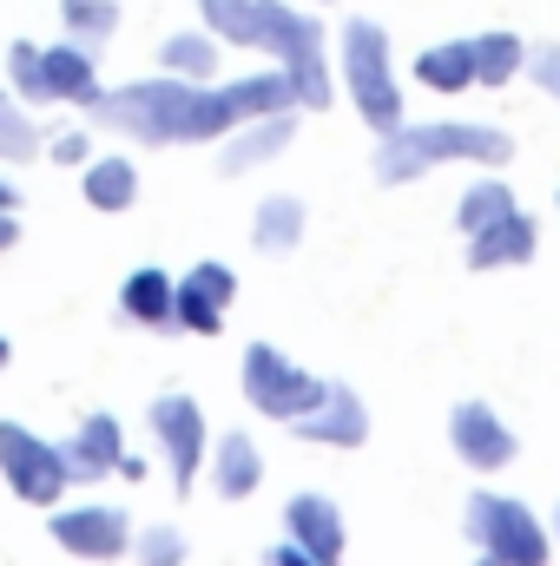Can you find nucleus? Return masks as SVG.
Wrapping results in <instances>:
<instances>
[{
  "mask_svg": "<svg viewBox=\"0 0 560 566\" xmlns=\"http://www.w3.org/2000/svg\"><path fill=\"white\" fill-rule=\"evenodd\" d=\"M86 113L106 133H126V139H139V145H211V139H225V133H238L225 93L205 86V80H178V73L133 80L120 93H100Z\"/></svg>",
  "mask_w": 560,
  "mask_h": 566,
  "instance_id": "1",
  "label": "nucleus"
},
{
  "mask_svg": "<svg viewBox=\"0 0 560 566\" xmlns=\"http://www.w3.org/2000/svg\"><path fill=\"white\" fill-rule=\"evenodd\" d=\"M205 27L231 46H265L271 60H283L297 106L323 113L330 106V73H323V20L297 13L283 0H198Z\"/></svg>",
  "mask_w": 560,
  "mask_h": 566,
  "instance_id": "2",
  "label": "nucleus"
},
{
  "mask_svg": "<svg viewBox=\"0 0 560 566\" xmlns=\"http://www.w3.org/2000/svg\"><path fill=\"white\" fill-rule=\"evenodd\" d=\"M515 139L501 126L475 119H428V126H390L376 145V185H409L428 165H508Z\"/></svg>",
  "mask_w": 560,
  "mask_h": 566,
  "instance_id": "3",
  "label": "nucleus"
},
{
  "mask_svg": "<svg viewBox=\"0 0 560 566\" xmlns=\"http://www.w3.org/2000/svg\"><path fill=\"white\" fill-rule=\"evenodd\" d=\"M462 527L475 541V566H548L554 554V534L515 494H468Z\"/></svg>",
  "mask_w": 560,
  "mask_h": 566,
  "instance_id": "4",
  "label": "nucleus"
},
{
  "mask_svg": "<svg viewBox=\"0 0 560 566\" xmlns=\"http://www.w3.org/2000/svg\"><path fill=\"white\" fill-rule=\"evenodd\" d=\"M343 86H350L363 126H376V139L390 126H403V86L390 73V33L376 20H350L343 27Z\"/></svg>",
  "mask_w": 560,
  "mask_h": 566,
  "instance_id": "5",
  "label": "nucleus"
},
{
  "mask_svg": "<svg viewBox=\"0 0 560 566\" xmlns=\"http://www.w3.org/2000/svg\"><path fill=\"white\" fill-rule=\"evenodd\" d=\"M323 396H330V382H317L310 369H297L283 349H271V343H251V349H245V402H251L258 416L297 422V416H310Z\"/></svg>",
  "mask_w": 560,
  "mask_h": 566,
  "instance_id": "6",
  "label": "nucleus"
},
{
  "mask_svg": "<svg viewBox=\"0 0 560 566\" xmlns=\"http://www.w3.org/2000/svg\"><path fill=\"white\" fill-rule=\"evenodd\" d=\"M0 474H7V488H13L27 507H53V501L73 488L60 441H40L33 428H20V422H0Z\"/></svg>",
  "mask_w": 560,
  "mask_h": 566,
  "instance_id": "7",
  "label": "nucleus"
},
{
  "mask_svg": "<svg viewBox=\"0 0 560 566\" xmlns=\"http://www.w3.org/2000/svg\"><path fill=\"white\" fill-rule=\"evenodd\" d=\"M145 422H152V441H158V454H165V468H172V488H178V494L198 488V468H205V454H211V434H205L198 402H191V396H158V402L145 409Z\"/></svg>",
  "mask_w": 560,
  "mask_h": 566,
  "instance_id": "8",
  "label": "nucleus"
},
{
  "mask_svg": "<svg viewBox=\"0 0 560 566\" xmlns=\"http://www.w3.org/2000/svg\"><path fill=\"white\" fill-rule=\"evenodd\" d=\"M53 547H66L73 560H120V554H133V521H126V507H106V501L60 507L53 514Z\"/></svg>",
  "mask_w": 560,
  "mask_h": 566,
  "instance_id": "9",
  "label": "nucleus"
},
{
  "mask_svg": "<svg viewBox=\"0 0 560 566\" xmlns=\"http://www.w3.org/2000/svg\"><path fill=\"white\" fill-rule=\"evenodd\" d=\"M448 448H455V461L475 468V474H495V468H508V461L521 454L515 428L501 422L488 402H455V409H448Z\"/></svg>",
  "mask_w": 560,
  "mask_h": 566,
  "instance_id": "10",
  "label": "nucleus"
},
{
  "mask_svg": "<svg viewBox=\"0 0 560 566\" xmlns=\"http://www.w3.org/2000/svg\"><path fill=\"white\" fill-rule=\"evenodd\" d=\"M231 296H238V277H231V264H191L185 277H178V329L185 336H218L225 329V316H231Z\"/></svg>",
  "mask_w": 560,
  "mask_h": 566,
  "instance_id": "11",
  "label": "nucleus"
},
{
  "mask_svg": "<svg viewBox=\"0 0 560 566\" xmlns=\"http://www.w3.org/2000/svg\"><path fill=\"white\" fill-rule=\"evenodd\" d=\"M93 106L100 99V73H93V46L80 40H60V46H40V106Z\"/></svg>",
  "mask_w": 560,
  "mask_h": 566,
  "instance_id": "12",
  "label": "nucleus"
},
{
  "mask_svg": "<svg viewBox=\"0 0 560 566\" xmlns=\"http://www.w3.org/2000/svg\"><path fill=\"white\" fill-rule=\"evenodd\" d=\"M297 441H323V448H356V441H370V409H363V396L350 389V382H330V396L310 409V416H297Z\"/></svg>",
  "mask_w": 560,
  "mask_h": 566,
  "instance_id": "13",
  "label": "nucleus"
},
{
  "mask_svg": "<svg viewBox=\"0 0 560 566\" xmlns=\"http://www.w3.org/2000/svg\"><path fill=\"white\" fill-rule=\"evenodd\" d=\"M290 139H297L290 106H283V113H265V119H245L238 133H225V158H218V171H225V178H245V171L271 165Z\"/></svg>",
  "mask_w": 560,
  "mask_h": 566,
  "instance_id": "14",
  "label": "nucleus"
},
{
  "mask_svg": "<svg viewBox=\"0 0 560 566\" xmlns=\"http://www.w3.org/2000/svg\"><path fill=\"white\" fill-rule=\"evenodd\" d=\"M535 218L515 205L508 218H495L488 231L468 238V271H515V264H535Z\"/></svg>",
  "mask_w": 560,
  "mask_h": 566,
  "instance_id": "15",
  "label": "nucleus"
},
{
  "mask_svg": "<svg viewBox=\"0 0 560 566\" xmlns=\"http://www.w3.org/2000/svg\"><path fill=\"white\" fill-rule=\"evenodd\" d=\"M283 527H290V541H297L303 554H317L323 566L343 560V514H336L330 494H290Z\"/></svg>",
  "mask_w": 560,
  "mask_h": 566,
  "instance_id": "16",
  "label": "nucleus"
},
{
  "mask_svg": "<svg viewBox=\"0 0 560 566\" xmlns=\"http://www.w3.org/2000/svg\"><path fill=\"white\" fill-rule=\"evenodd\" d=\"M60 454H66V474H73V481H106V474H120V461H126V448H120V416H86L73 441H60Z\"/></svg>",
  "mask_w": 560,
  "mask_h": 566,
  "instance_id": "17",
  "label": "nucleus"
},
{
  "mask_svg": "<svg viewBox=\"0 0 560 566\" xmlns=\"http://www.w3.org/2000/svg\"><path fill=\"white\" fill-rule=\"evenodd\" d=\"M120 310H126V323L165 336V329H178V283L165 271H152V264H139L133 277L120 283Z\"/></svg>",
  "mask_w": 560,
  "mask_h": 566,
  "instance_id": "18",
  "label": "nucleus"
},
{
  "mask_svg": "<svg viewBox=\"0 0 560 566\" xmlns=\"http://www.w3.org/2000/svg\"><path fill=\"white\" fill-rule=\"evenodd\" d=\"M303 224H310L303 198L278 191V198H265V205H258V218H251V244H258L265 258H290V251L303 244Z\"/></svg>",
  "mask_w": 560,
  "mask_h": 566,
  "instance_id": "19",
  "label": "nucleus"
},
{
  "mask_svg": "<svg viewBox=\"0 0 560 566\" xmlns=\"http://www.w3.org/2000/svg\"><path fill=\"white\" fill-rule=\"evenodd\" d=\"M258 481H265L258 441H251V434H225L218 454H211V488H218L225 501H245V494H258Z\"/></svg>",
  "mask_w": 560,
  "mask_h": 566,
  "instance_id": "20",
  "label": "nucleus"
},
{
  "mask_svg": "<svg viewBox=\"0 0 560 566\" xmlns=\"http://www.w3.org/2000/svg\"><path fill=\"white\" fill-rule=\"evenodd\" d=\"M416 80L428 93H468L475 86V40H442L416 53Z\"/></svg>",
  "mask_w": 560,
  "mask_h": 566,
  "instance_id": "21",
  "label": "nucleus"
},
{
  "mask_svg": "<svg viewBox=\"0 0 560 566\" xmlns=\"http://www.w3.org/2000/svg\"><path fill=\"white\" fill-rule=\"evenodd\" d=\"M80 191H86L93 211H133V198H139V171H133V158H86Z\"/></svg>",
  "mask_w": 560,
  "mask_h": 566,
  "instance_id": "22",
  "label": "nucleus"
},
{
  "mask_svg": "<svg viewBox=\"0 0 560 566\" xmlns=\"http://www.w3.org/2000/svg\"><path fill=\"white\" fill-rule=\"evenodd\" d=\"M225 93V106H231V119L245 126V119H265V113H283V106H297V93H290V73H251V80H231V86H218Z\"/></svg>",
  "mask_w": 560,
  "mask_h": 566,
  "instance_id": "23",
  "label": "nucleus"
},
{
  "mask_svg": "<svg viewBox=\"0 0 560 566\" xmlns=\"http://www.w3.org/2000/svg\"><path fill=\"white\" fill-rule=\"evenodd\" d=\"M158 73H178V80H211L218 73V33H172L158 46Z\"/></svg>",
  "mask_w": 560,
  "mask_h": 566,
  "instance_id": "24",
  "label": "nucleus"
},
{
  "mask_svg": "<svg viewBox=\"0 0 560 566\" xmlns=\"http://www.w3.org/2000/svg\"><path fill=\"white\" fill-rule=\"evenodd\" d=\"M528 73V46L515 33H475V86H508Z\"/></svg>",
  "mask_w": 560,
  "mask_h": 566,
  "instance_id": "25",
  "label": "nucleus"
},
{
  "mask_svg": "<svg viewBox=\"0 0 560 566\" xmlns=\"http://www.w3.org/2000/svg\"><path fill=\"white\" fill-rule=\"evenodd\" d=\"M508 211H515V191H508L501 178H475V185L462 191V205H455V231L475 238V231H488V224L508 218Z\"/></svg>",
  "mask_w": 560,
  "mask_h": 566,
  "instance_id": "26",
  "label": "nucleus"
},
{
  "mask_svg": "<svg viewBox=\"0 0 560 566\" xmlns=\"http://www.w3.org/2000/svg\"><path fill=\"white\" fill-rule=\"evenodd\" d=\"M60 20H66V33L80 46H106L113 27H120V7L113 0H60Z\"/></svg>",
  "mask_w": 560,
  "mask_h": 566,
  "instance_id": "27",
  "label": "nucleus"
},
{
  "mask_svg": "<svg viewBox=\"0 0 560 566\" xmlns=\"http://www.w3.org/2000/svg\"><path fill=\"white\" fill-rule=\"evenodd\" d=\"M33 151H40L33 119L20 113V99H7V93H0V158H7V165H20V158H33Z\"/></svg>",
  "mask_w": 560,
  "mask_h": 566,
  "instance_id": "28",
  "label": "nucleus"
},
{
  "mask_svg": "<svg viewBox=\"0 0 560 566\" xmlns=\"http://www.w3.org/2000/svg\"><path fill=\"white\" fill-rule=\"evenodd\" d=\"M133 554H139V566H185V534L178 527H145Z\"/></svg>",
  "mask_w": 560,
  "mask_h": 566,
  "instance_id": "29",
  "label": "nucleus"
},
{
  "mask_svg": "<svg viewBox=\"0 0 560 566\" xmlns=\"http://www.w3.org/2000/svg\"><path fill=\"white\" fill-rule=\"evenodd\" d=\"M7 73H13V93L40 106V46H33V40H13V53H7Z\"/></svg>",
  "mask_w": 560,
  "mask_h": 566,
  "instance_id": "30",
  "label": "nucleus"
},
{
  "mask_svg": "<svg viewBox=\"0 0 560 566\" xmlns=\"http://www.w3.org/2000/svg\"><path fill=\"white\" fill-rule=\"evenodd\" d=\"M528 73H535L541 93H554L560 99V46H535V53H528Z\"/></svg>",
  "mask_w": 560,
  "mask_h": 566,
  "instance_id": "31",
  "label": "nucleus"
},
{
  "mask_svg": "<svg viewBox=\"0 0 560 566\" xmlns=\"http://www.w3.org/2000/svg\"><path fill=\"white\" fill-rule=\"evenodd\" d=\"M86 151H93L86 133H60V139H53V158H60V165H86Z\"/></svg>",
  "mask_w": 560,
  "mask_h": 566,
  "instance_id": "32",
  "label": "nucleus"
},
{
  "mask_svg": "<svg viewBox=\"0 0 560 566\" xmlns=\"http://www.w3.org/2000/svg\"><path fill=\"white\" fill-rule=\"evenodd\" d=\"M265 566H323V560H317V554H303L297 541H283V547H271V554H265Z\"/></svg>",
  "mask_w": 560,
  "mask_h": 566,
  "instance_id": "33",
  "label": "nucleus"
},
{
  "mask_svg": "<svg viewBox=\"0 0 560 566\" xmlns=\"http://www.w3.org/2000/svg\"><path fill=\"white\" fill-rule=\"evenodd\" d=\"M20 244V224H13V211H0V251H13Z\"/></svg>",
  "mask_w": 560,
  "mask_h": 566,
  "instance_id": "34",
  "label": "nucleus"
},
{
  "mask_svg": "<svg viewBox=\"0 0 560 566\" xmlns=\"http://www.w3.org/2000/svg\"><path fill=\"white\" fill-rule=\"evenodd\" d=\"M13 205H20V191H13V185L0 178V211H13Z\"/></svg>",
  "mask_w": 560,
  "mask_h": 566,
  "instance_id": "35",
  "label": "nucleus"
},
{
  "mask_svg": "<svg viewBox=\"0 0 560 566\" xmlns=\"http://www.w3.org/2000/svg\"><path fill=\"white\" fill-rule=\"evenodd\" d=\"M7 363H13V349H7V336H0V369H7Z\"/></svg>",
  "mask_w": 560,
  "mask_h": 566,
  "instance_id": "36",
  "label": "nucleus"
},
{
  "mask_svg": "<svg viewBox=\"0 0 560 566\" xmlns=\"http://www.w3.org/2000/svg\"><path fill=\"white\" fill-rule=\"evenodd\" d=\"M554 547H560V507H554Z\"/></svg>",
  "mask_w": 560,
  "mask_h": 566,
  "instance_id": "37",
  "label": "nucleus"
},
{
  "mask_svg": "<svg viewBox=\"0 0 560 566\" xmlns=\"http://www.w3.org/2000/svg\"><path fill=\"white\" fill-rule=\"evenodd\" d=\"M554 205H560V191H554Z\"/></svg>",
  "mask_w": 560,
  "mask_h": 566,
  "instance_id": "38",
  "label": "nucleus"
}]
</instances>
